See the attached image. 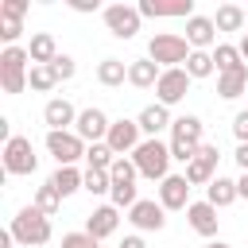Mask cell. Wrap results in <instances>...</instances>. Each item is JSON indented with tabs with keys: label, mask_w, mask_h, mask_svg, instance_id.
<instances>
[{
	"label": "cell",
	"mask_w": 248,
	"mask_h": 248,
	"mask_svg": "<svg viewBox=\"0 0 248 248\" xmlns=\"http://www.w3.org/2000/svg\"><path fill=\"white\" fill-rule=\"evenodd\" d=\"M186 221H190V229H194L198 236H217V225H221L217 205H209V202H190Z\"/></svg>",
	"instance_id": "e0dca14e"
},
{
	"label": "cell",
	"mask_w": 248,
	"mask_h": 248,
	"mask_svg": "<svg viewBox=\"0 0 248 248\" xmlns=\"http://www.w3.org/2000/svg\"><path fill=\"white\" fill-rule=\"evenodd\" d=\"M27 16V0H4L0 4V19H23Z\"/></svg>",
	"instance_id": "74e56055"
},
{
	"label": "cell",
	"mask_w": 248,
	"mask_h": 248,
	"mask_svg": "<svg viewBox=\"0 0 248 248\" xmlns=\"http://www.w3.org/2000/svg\"><path fill=\"white\" fill-rule=\"evenodd\" d=\"M136 124H140V132H143L147 140H159V132H163V128H170L174 120H170V108L155 101V105H147V108L136 116Z\"/></svg>",
	"instance_id": "ffe728a7"
},
{
	"label": "cell",
	"mask_w": 248,
	"mask_h": 248,
	"mask_svg": "<svg viewBox=\"0 0 248 248\" xmlns=\"http://www.w3.org/2000/svg\"><path fill=\"white\" fill-rule=\"evenodd\" d=\"M27 62H31L27 46H4L0 50V89L8 97H16V93L27 89V74H31Z\"/></svg>",
	"instance_id": "3957f363"
},
{
	"label": "cell",
	"mask_w": 248,
	"mask_h": 248,
	"mask_svg": "<svg viewBox=\"0 0 248 248\" xmlns=\"http://www.w3.org/2000/svg\"><path fill=\"white\" fill-rule=\"evenodd\" d=\"M12 240L16 244H23V248H39V244H46L50 240V217L46 213H39L35 205H23L16 217H12Z\"/></svg>",
	"instance_id": "7a4b0ae2"
},
{
	"label": "cell",
	"mask_w": 248,
	"mask_h": 248,
	"mask_svg": "<svg viewBox=\"0 0 248 248\" xmlns=\"http://www.w3.org/2000/svg\"><path fill=\"white\" fill-rule=\"evenodd\" d=\"M81 190H89L93 198H97V194H112V178H108V170H93V167H85V182H81Z\"/></svg>",
	"instance_id": "d6a6232c"
},
{
	"label": "cell",
	"mask_w": 248,
	"mask_h": 248,
	"mask_svg": "<svg viewBox=\"0 0 248 248\" xmlns=\"http://www.w3.org/2000/svg\"><path fill=\"white\" fill-rule=\"evenodd\" d=\"M236 194L248 198V170H240V178H236Z\"/></svg>",
	"instance_id": "7bdbcfd3"
},
{
	"label": "cell",
	"mask_w": 248,
	"mask_h": 248,
	"mask_svg": "<svg viewBox=\"0 0 248 248\" xmlns=\"http://www.w3.org/2000/svg\"><path fill=\"white\" fill-rule=\"evenodd\" d=\"M97 81H101L105 89L124 85V81H128V62H120V58H101V62H97Z\"/></svg>",
	"instance_id": "cb8c5ba5"
},
{
	"label": "cell",
	"mask_w": 248,
	"mask_h": 248,
	"mask_svg": "<svg viewBox=\"0 0 248 248\" xmlns=\"http://www.w3.org/2000/svg\"><path fill=\"white\" fill-rule=\"evenodd\" d=\"M190 54H194V50H190L186 35H170V31H163V35H155V39L147 43V58H151L155 66H163V70H178V66H186Z\"/></svg>",
	"instance_id": "277c9868"
},
{
	"label": "cell",
	"mask_w": 248,
	"mask_h": 248,
	"mask_svg": "<svg viewBox=\"0 0 248 248\" xmlns=\"http://www.w3.org/2000/svg\"><path fill=\"white\" fill-rule=\"evenodd\" d=\"M27 85H31L35 93H50V89L58 85V78H54V70H50V66H31V74H27Z\"/></svg>",
	"instance_id": "1f68e13d"
},
{
	"label": "cell",
	"mask_w": 248,
	"mask_h": 248,
	"mask_svg": "<svg viewBox=\"0 0 248 248\" xmlns=\"http://www.w3.org/2000/svg\"><path fill=\"white\" fill-rule=\"evenodd\" d=\"M85 140L78 132H46V151L54 155L58 167H74L78 159H85Z\"/></svg>",
	"instance_id": "8992f818"
},
{
	"label": "cell",
	"mask_w": 248,
	"mask_h": 248,
	"mask_svg": "<svg viewBox=\"0 0 248 248\" xmlns=\"http://www.w3.org/2000/svg\"><path fill=\"white\" fill-rule=\"evenodd\" d=\"M81 182H85V170H78V167H58V170L50 174V186H54L62 198L78 194V190H81Z\"/></svg>",
	"instance_id": "4316f807"
},
{
	"label": "cell",
	"mask_w": 248,
	"mask_h": 248,
	"mask_svg": "<svg viewBox=\"0 0 248 248\" xmlns=\"http://www.w3.org/2000/svg\"><path fill=\"white\" fill-rule=\"evenodd\" d=\"M128 221L136 232H159L167 225V209L155 202V198H140L132 209H128Z\"/></svg>",
	"instance_id": "9c48e42d"
},
{
	"label": "cell",
	"mask_w": 248,
	"mask_h": 248,
	"mask_svg": "<svg viewBox=\"0 0 248 248\" xmlns=\"http://www.w3.org/2000/svg\"><path fill=\"white\" fill-rule=\"evenodd\" d=\"M85 163H89L93 170H108V167L116 163V155H112L108 143H89V147H85Z\"/></svg>",
	"instance_id": "4dcf8cb0"
},
{
	"label": "cell",
	"mask_w": 248,
	"mask_h": 248,
	"mask_svg": "<svg viewBox=\"0 0 248 248\" xmlns=\"http://www.w3.org/2000/svg\"><path fill=\"white\" fill-rule=\"evenodd\" d=\"M190 74L178 66V70H163V78H159V85H155V97H159V105H178V101H186V93H190Z\"/></svg>",
	"instance_id": "8fae6325"
},
{
	"label": "cell",
	"mask_w": 248,
	"mask_h": 248,
	"mask_svg": "<svg viewBox=\"0 0 248 248\" xmlns=\"http://www.w3.org/2000/svg\"><path fill=\"white\" fill-rule=\"evenodd\" d=\"M35 167H39V155H35L31 140L27 136H12L4 143V170L8 174H35Z\"/></svg>",
	"instance_id": "52a82bcc"
},
{
	"label": "cell",
	"mask_w": 248,
	"mask_h": 248,
	"mask_svg": "<svg viewBox=\"0 0 248 248\" xmlns=\"http://www.w3.org/2000/svg\"><path fill=\"white\" fill-rule=\"evenodd\" d=\"M213 27L217 31H244L248 27V16H244L240 4H221L217 16H213Z\"/></svg>",
	"instance_id": "484cf974"
},
{
	"label": "cell",
	"mask_w": 248,
	"mask_h": 248,
	"mask_svg": "<svg viewBox=\"0 0 248 248\" xmlns=\"http://www.w3.org/2000/svg\"><path fill=\"white\" fill-rule=\"evenodd\" d=\"M136 12L143 19H190L194 16V0H140Z\"/></svg>",
	"instance_id": "30bf717a"
},
{
	"label": "cell",
	"mask_w": 248,
	"mask_h": 248,
	"mask_svg": "<svg viewBox=\"0 0 248 248\" xmlns=\"http://www.w3.org/2000/svg\"><path fill=\"white\" fill-rule=\"evenodd\" d=\"M108 178H112V182H136V178H140V170H136L132 155H120V159L108 167Z\"/></svg>",
	"instance_id": "836d02e7"
},
{
	"label": "cell",
	"mask_w": 248,
	"mask_h": 248,
	"mask_svg": "<svg viewBox=\"0 0 248 248\" xmlns=\"http://www.w3.org/2000/svg\"><path fill=\"white\" fill-rule=\"evenodd\" d=\"M240 58H248V31L240 35Z\"/></svg>",
	"instance_id": "ee69618b"
},
{
	"label": "cell",
	"mask_w": 248,
	"mask_h": 248,
	"mask_svg": "<svg viewBox=\"0 0 248 248\" xmlns=\"http://www.w3.org/2000/svg\"><path fill=\"white\" fill-rule=\"evenodd\" d=\"M159 205L163 209H190V182H186V174H167L159 182Z\"/></svg>",
	"instance_id": "9a60e30c"
},
{
	"label": "cell",
	"mask_w": 248,
	"mask_h": 248,
	"mask_svg": "<svg viewBox=\"0 0 248 248\" xmlns=\"http://www.w3.org/2000/svg\"><path fill=\"white\" fill-rule=\"evenodd\" d=\"M244 89H248V66H240V70H232V74H217V97L236 101Z\"/></svg>",
	"instance_id": "d4e9b609"
},
{
	"label": "cell",
	"mask_w": 248,
	"mask_h": 248,
	"mask_svg": "<svg viewBox=\"0 0 248 248\" xmlns=\"http://www.w3.org/2000/svg\"><path fill=\"white\" fill-rule=\"evenodd\" d=\"M143 132H140V124L136 120H112V128H108V136H105V143L112 147V155L120 159V155H132L143 140H140Z\"/></svg>",
	"instance_id": "4fadbf2b"
},
{
	"label": "cell",
	"mask_w": 248,
	"mask_h": 248,
	"mask_svg": "<svg viewBox=\"0 0 248 248\" xmlns=\"http://www.w3.org/2000/svg\"><path fill=\"white\" fill-rule=\"evenodd\" d=\"M50 70H54V78H58V81H70V78L78 74V62H74L70 54H58V58L50 62Z\"/></svg>",
	"instance_id": "e575fe53"
},
{
	"label": "cell",
	"mask_w": 248,
	"mask_h": 248,
	"mask_svg": "<svg viewBox=\"0 0 248 248\" xmlns=\"http://www.w3.org/2000/svg\"><path fill=\"white\" fill-rule=\"evenodd\" d=\"M120 248H147V244H143V236H140V232H132V236H124V240H120Z\"/></svg>",
	"instance_id": "60d3db41"
},
{
	"label": "cell",
	"mask_w": 248,
	"mask_h": 248,
	"mask_svg": "<svg viewBox=\"0 0 248 248\" xmlns=\"http://www.w3.org/2000/svg\"><path fill=\"white\" fill-rule=\"evenodd\" d=\"M116 225H120V209L108 202V205H97L89 217H85V232L89 236H97V240H105V236H112L116 232Z\"/></svg>",
	"instance_id": "ac0fdd59"
},
{
	"label": "cell",
	"mask_w": 248,
	"mask_h": 248,
	"mask_svg": "<svg viewBox=\"0 0 248 248\" xmlns=\"http://www.w3.org/2000/svg\"><path fill=\"white\" fill-rule=\"evenodd\" d=\"M74 12H97V0H70Z\"/></svg>",
	"instance_id": "ab89813d"
},
{
	"label": "cell",
	"mask_w": 248,
	"mask_h": 248,
	"mask_svg": "<svg viewBox=\"0 0 248 248\" xmlns=\"http://www.w3.org/2000/svg\"><path fill=\"white\" fill-rule=\"evenodd\" d=\"M27 54H31V66H50L58 58V43L50 31H35L31 43H27Z\"/></svg>",
	"instance_id": "44dd1931"
},
{
	"label": "cell",
	"mask_w": 248,
	"mask_h": 248,
	"mask_svg": "<svg viewBox=\"0 0 248 248\" xmlns=\"http://www.w3.org/2000/svg\"><path fill=\"white\" fill-rule=\"evenodd\" d=\"M205 248H229V244H225V240H209Z\"/></svg>",
	"instance_id": "bcb514c9"
},
{
	"label": "cell",
	"mask_w": 248,
	"mask_h": 248,
	"mask_svg": "<svg viewBox=\"0 0 248 248\" xmlns=\"http://www.w3.org/2000/svg\"><path fill=\"white\" fill-rule=\"evenodd\" d=\"M217 159H221V151H217L213 143H202V147H198V159L186 163V182H190V186H209V182L217 178Z\"/></svg>",
	"instance_id": "7c38bea8"
},
{
	"label": "cell",
	"mask_w": 248,
	"mask_h": 248,
	"mask_svg": "<svg viewBox=\"0 0 248 248\" xmlns=\"http://www.w3.org/2000/svg\"><path fill=\"white\" fill-rule=\"evenodd\" d=\"M240 194H236V178H225V174H217L209 186H205V202L209 205H217V209H225V205H232Z\"/></svg>",
	"instance_id": "603a6c76"
},
{
	"label": "cell",
	"mask_w": 248,
	"mask_h": 248,
	"mask_svg": "<svg viewBox=\"0 0 248 248\" xmlns=\"http://www.w3.org/2000/svg\"><path fill=\"white\" fill-rule=\"evenodd\" d=\"M43 124H46V132H70V124H78V112L66 97H50L43 105Z\"/></svg>",
	"instance_id": "2e32d148"
},
{
	"label": "cell",
	"mask_w": 248,
	"mask_h": 248,
	"mask_svg": "<svg viewBox=\"0 0 248 248\" xmlns=\"http://www.w3.org/2000/svg\"><path fill=\"white\" fill-rule=\"evenodd\" d=\"M62 248H101V240L81 229V232H66V236H62Z\"/></svg>",
	"instance_id": "d590c367"
},
{
	"label": "cell",
	"mask_w": 248,
	"mask_h": 248,
	"mask_svg": "<svg viewBox=\"0 0 248 248\" xmlns=\"http://www.w3.org/2000/svg\"><path fill=\"white\" fill-rule=\"evenodd\" d=\"M132 163H136V170H140L143 178L163 182V178H167V167H170V143H163V140H143V143L132 151Z\"/></svg>",
	"instance_id": "5b68a950"
},
{
	"label": "cell",
	"mask_w": 248,
	"mask_h": 248,
	"mask_svg": "<svg viewBox=\"0 0 248 248\" xmlns=\"http://www.w3.org/2000/svg\"><path fill=\"white\" fill-rule=\"evenodd\" d=\"M101 19H105V27H108L112 39H136L143 16H140L132 4H108V8L101 12Z\"/></svg>",
	"instance_id": "ba28073f"
},
{
	"label": "cell",
	"mask_w": 248,
	"mask_h": 248,
	"mask_svg": "<svg viewBox=\"0 0 248 248\" xmlns=\"http://www.w3.org/2000/svg\"><path fill=\"white\" fill-rule=\"evenodd\" d=\"M182 70H186L194 81H202V78H209L217 66H213V54H209V50H194V54L186 58V66H182Z\"/></svg>",
	"instance_id": "f1b7e54d"
},
{
	"label": "cell",
	"mask_w": 248,
	"mask_h": 248,
	"mask_svg": "<svg viewBox=\"0 0 248 248\" xmlns=\"http://www.w3.org/2000/svg\"><path fill=\"white\" fill-rule=\"evenodd\" d=\"M159 78H163V66H155L151 58H136V62H128V85H136V89H151V85H159Z\"/></svg>",
	"instance_id": "7402d4cb"
},
{
	"label": "cell",
	"mask_w": 248,
	"mask_h": 248,
	"mask_svg": "<svg viewBox=\"0 0 248 248\" xmlns=\"http://www.w3.org/2000/svg\"><path fill=\"white\" fill-rule=\"evenodd\" d=\"M12 244H16V240H12V232H4V236H0V248H12Z\"/></svg>",
	"instance_id": "f6af8a7d"
},
{
	"label": "cell",
	"mask_w": 248,
	"mask_h": 248,
	"mask_svg": "<svg viewBox=\"0 0 248 248\" xmlns=\"http://www.w3.org/2000/svg\"><path fill=\"white\" fill-rule=\"evenodd\" d=\"M202 136H205L202 116H194V112L178 116V120L170 124V159L194 163V159H198V147H202Z\"/></svg>",
	"instance_id": "6da1fadb"
},
{
	"label": "cell",
	"mask_w": 248,
	"mask_h": 248,
	"mask_svg": "<svg viewBox=\"0 0 248 248\" xmlns=\"http://www.w3.org/2000/svg\"><path fill=\"white\" fill-rule=\"evenodd\" d=\"M244 16H248V8H244Z\"/></svg>",
	"instance_id": "7dc6e473"
},
{
	"label": "cell",
	"mask_w": 248,
	"mask_h": 248,
	"mask_svg": "<svg viewBox=\"0 0 248 248\" xmlns=\"http://www.w3.org/2000/svg\"><path fill=\"white\" fill-rule=\"evenodd\" d=\"M236 167H240V170H248V143H240V147H236Z\"/></svg>",
	"instance_id": "b9f144b4"
},
{
	"label": "cell",
	"mask_w": 248,
	"mask_h": 248,
	"mask_svg": "<svg viewBox=\"0 0 248 248\" xmlns=\"http://www.w3.org/2000/svg\"><path fill=\"white\" fill-rule=\"evenodd\" d=\"M23 35V19H0V39L8 46H16V39Z\"/></svg>",
	"instance_id": "8d00e7d4"
},
{
	"label": "cell",
	"mask_w": 248,
	"mask_h": 248,
	"mask_svg": "<svg viewBox=\"0 0 248 248\" xmlns=\"http://www.w3.org/2000/svg\"><path fill=\"white\" fill-rule=\"evenodd\" d=\"M31 205H35L39 213L54 217V213H58V205H62V194H58V190L46 182V186H39V190H35V202H31Z\"/></svg>",
	"instance_id": "f546056e"
},
{
	"label": "cell",
	"mask_w": 248,
	"mask_h": 248,
	"mask_svg": "<svg viewBox=\"0 0 248 248\" xmlns=\"http://www.w3.org/2000/svg\"><path fill=\"white\" fill-rule=\"evenodd\" d=\"M213 66H217V74H232V70H240L244 62H240V46H232V43H217V50H213Z\"/></svg>",
	"instance_id": "83f0119b"
},
{
	"label": "cell",
	"mask_w": 248,
	"mask_h": 248,
	"mask_svg": "<svg viewBox=\"0 0 248 248\" xmlns=\"http://www.w3.org/2000/svg\"><path fill=\"white\" fill-rule=\"evenodd\" d=\"M186 43H190V50H209V46L217 43L213 19H209V16H190V19H186Z\"/></svg>",
	"instance_id": "d6986e66"
},
{
	"label": "cell",
	"mask_w": 248,
	"mask_h": 248,
	"mask_svg": "<svg viewBox=\"0 0 248 248\" xmlns=\"http://www.w3.org/2000/svg\"><path fill=\"white\" fill-rule=\"evenodd\" d=\"M232 136H236V143H248V108H240L232 116Z\"/></svg>",
	"instance_id": "f35d334b"
},
{
	"label": "cell",
	"mask_w": 248,
	"mask_h": 248,
	"mask_svg": "<svg viewBox=\"0 0 248 248\" xmlns=\"http://www.w3.org/2000/svg\"><path fill=\"white\" fill-rule=\"evenodd\" d=\"M108 128H112V120H108L101 108H81V112H78V124H74V132H78L85 143H105Z\"/></svg>",
	"instance_id": "5bb4252c"
}]
</instances>
